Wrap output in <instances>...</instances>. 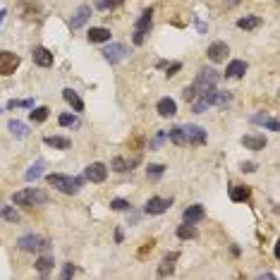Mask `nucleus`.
<instances>
[{
	"instance_id": "f257e3e1",
	"label": "nucleus",
	"mask_w": 280,
	"mask_h": 280,
	"mask_svg": "<svg viewBox=\"0 0 280 280\" xmlns=\"http://www.w3.org/2000/svg\"><path fill=\"white\" fill-rule=\"evenodd\" d=\"M46 180H48L51 187H56L57 192H62V194H77L82 182H84L82 177H70V175H62V172H51Z\"/></svg>"
},
{
	"instance_id": "f03ea898",
	"label": "nucleus",
	"mask_w": 280,
	"mask_h": 280,
	"mask_svg": "<svg viewBox=\"0 0 280 280\" xmlns=\"http://www.w3.org/2000/svg\"><path fill=\"white\" fill-rule=\"evenodd\" d=\"M218 79H221V75H218L216 70H211V67L201 70V72H199V77H196V82L192 84V91H194V98H199V96H204V93H208L211 89H216V84H218Z\"/></svg>"
},
{
	"instance_id": "7ed1b4c3",
	"label": "nucleus",
	"mask_w": 280,
	"mask_h": 280,
	"mask_svg": "<svg viewBox=\"0 0 280 280\" xmlns=\"http://www.w3.org/2000/svg\"><path fill=\"white\" fill-rule=\"evenodd\" d=\"M12 201H15L17 206H43V204L48 201V194H46L43 189L29 187V189H22V192H15V194H12Z\"/></svg>"
},
{
	"instance_id": "20e7f679",
	"label": "nucleus",
	"mask_w": 280,
	"mask_h": 280,
	"mask_svg": "<svg viewBox=\"0 0 280 280\" xmlns=\"http://www.w3.org/2000/svg\"><path fill=\"white\" fill-rule=\"evenodd\" d=\"M151 19H153V10L149 7V10L141 12V17L134 22V36H132L134 46H141V43L146 41V34H149V29H151Z\"/></svg>"
},
{
	"instance_id": "39448f33",
	"label": "nucleus",
	"mask_w": 280,
	"mask_h": 280,
	"mask_svg": "<svg viewBox=\"0 0 280 280\" xmlns=\"http://www.w3.org/2000/svg\"><path fill=\"white\" fill-rule=\"evenodd\" d=\"M19 56L17 53H10V51H0V75L2 77H10L15 75V70L19 67Z\"/></svg>"
},
{
	"instance_id": "423d86ee",
	"label": "nucleus",
	"mask_w": 280,
	"mask_h": 280,
	"mask_svg": "<svg viewBox=\"0 0 280 280\" xmlns=\"http://www.w3.org/2000/svg\"><path fill=\"white\" fill-rule=\"evenodd\" d=\"M170 204H172V199L151 196V199L144 204V213H149V216H161V213H166V211L170 208Z\"/></svg>"
},
{
	"instance_id": "0eeeda50",
	"label": "nucleus",
	"mask_w": 280,
	"mask_h": 280,
	"mask_svg": "<svg viewBox=\"0 0 280 280\" xmlns=\"http://www.w3.org/2000/svg\"><path fill=\"white\" fill-rule=\"evenodd\" d=\"M127 56H130V51H127V46H122V43H111V46L103 48V57H106L111 65H117L120 60H125Z\"/></svg>"
},
{
	"instance_id": "6e6552de",
	"label": "nucleus",
	"mask_w": 280,
	"mask_h": 280,
	"mask_svg": "<svg viewBox=\"0 0 280 280\" xmlns=\"http://www.w3.org/2000/svg\"><path fill=\"white\" fill-rule=\"evenodd\" d=\"M201 98L206 101V106H221V108H225V106L232 101V96H230L227 91H218V89H211V91L204 93Z\"/></svg>"
},
{
	"instance_id": "1a4fd4ad",
	"label": "nucleus",
	"mask_w": 280,
	"mask_h": 280,
	"mask_svg": "<svg viewBox=\"0 0 280 280\" xmlns=\"http://www.w3.org/2000/svg\"><path fill=\"white\" fill-rule=\"evenodd\" d=\"M227 53H230V48H227V43H223V41H213V43L208 46V51H206L208 60L216 62V65H218V62H225Z\"/></svg>"
},
{
	"instance_id": "9d476101",
	"label": "nucleus",
	"mask_w": 280,
	"mask_h": 280,
	"mask_svg": "<svg viewBox=\"0 0 280 280\" xmlns=\"http://www.w3.org/2000/svg\"><path fill=\"white\" fill-rule=\"evenodd\" d=\"M182 130H185V137H187V141H189L192 146L206 144V130H204V127H199V125H187V127H182Z\"/></svg>"
},
{
	"instance_id": "9b49d317",
	"label": "nucleus",
	"mask_w": 280,
	"mask_h": 280,
	"mask_svg": "<svg viewBox=\"0 0 280 280\" xmlns=\"http://www.w3.org/2000/svg\"><path fill=\"white\" fill-rule=\"evenodd\" d=\"M84 177L89 182H103V180L108 177V168H106L103 163H91V166H86Z\"/></svg>"
},
{
	"instance_id": "f8f14e48",
	"label": "nucleus",
	"mask_w": 280,
	"mask_h": 280,
	"mask_svg": "<svg viewBox=\"0 0 280 280\" xmlns=\"http://www.w3.org/2000/svg\"><path fill=\"white\" fill-rule=\"evenodd\" d=\"M204 216H206V208L201 206V204H192V206H187L185 211H182V221L185 223H199V221H204Z\"/></svg>"
},
{
	"instance_id": "ddd939ff",
	"label": "nucleus",
	"mask_w": 280,
	"mask_h": 280,
	"mask_svg": "<svg viewBox=\"0 0 280 280\" xmlns=\"http://www.w3.org/2000/svg\"><path fill=\"white\" fill-rule=\"evenodd\" d=\"M31 57H34V62H36L38 67H51V65H53V53H51L48 48H43V46H36V48L31 51Z\"/></svg>"
},
{
	"instance_id": "4468645a",
	"label": "nucleus",
	"mask_w": 280,
	"mask_h": 280,
	"mask_svg": "<svg viewBox=\"0 0 280 280\" xmlns=\"http://www.w3.org/2000/svg\"><path fill=\"white\" fill-rule=\"evenodd\" d=\"M89 17H91V5H79V7H77V12H75V15H72V19H70V27H72V29L84 27L86 22H89Z\"/></svg>"
},
{
	"instance_id": "2eb2a0df",
	"label": "nucleus",
	"mask_w": 280,
	"mask_h": 280,
	"mask_svg": "<svg viewBox=\"0 0 280 280\" xmlns=\"http://www.w3.org/2000/svg\"><path fill=\"white\" fill-rule=\"evenodd\" d=\"M266 137L263 134H244L242 137V146L244 149H249V151H261V149H266Z\"/></svg>"
},
{
	"instance_id": "dca6fc26",
	"label": "nucleus",
	"mask_w": 280,
	"mask_h": 280,
	"mask_svg": "<svg viewBox=\"0 0 280 280\" xmlns=\"http://www.w3.org/2000/svg\"><path fill=\"white\" fill-rule=\"evenodd\" d=\"M17 247H19L22 252H38L41 237H38V235H22V237L17 240Z\"/></svg>"
},
{
	"instance_id": "f3484780",
	"label": "nucleus",
	"mask_w": 280,
	"mask_h": 280,
	"mask_svg": "<svg viewBox=\"0 0 280 280\" xmlns=\"http://www.w3.org/2000/svg\"><path fill=\"white\" fill-rule=\"evenodd\" d=\"M244 72H247V62L244 60H232L225 67V77L227 79H240V77H244Z\"/></svg>"
},
{
	"instance_id": "a211bd4d",
	"label": "nucleus",
	"mask_w": 280,
	"mask_h": 280,
	"mask_svg": "<svg viewBox=\"0 0 280 280\" xmlns=\"http://www.w3.org/2000/svg\"><path fill=\"white\" fill-rule=\"evenodd\" d=\"M86 38H89L91 43H106V41H111V29L91 27L89 29V34H86Z\"/></svg>"
},
{
	"instance_id": "6ab92c4d",
	"label": "nucleus",
	"mask_w": 280,
	"mask_h": 280,
	"mask_svg": "<svg viewBox=\"0 0 280 280\" xmlns=\"http://www.w3.org/2000/svg\"><path fill=\"white\" fill-rule=\"evenodd\" d=\"M137 163H139V156H134L132 161H127V158H122V156H115L111 161V168L115 170V172H127V170L134 168Z\"/></svg>"
},
{
	"instance_id": "aec40b11",
	"label": "nucleus",
	"mask_w": 280,
	"mask_h": 280,
	"mask_svg": "<svg viewBox=\"0 0 280 280\" xmlns=\"http://www.w3.org/2000/svg\"><path fill=\"white\" fill-rule=\"evenodd\" d=\"M156 111H158V115H161V117H172V115L177 112V103H175L172 98H168V96H166V98H161V101L156 103Z\"/></svg>"
},
{
	"instance_id": "412c9836",
	"label": "nucleus",
	"mask_w": 280,
	"mask_h": 280,
	"mask_svg": "<svg viewBox=\"0 0 280 280\" xmlns=\"http://www.w3.org/2000/svg\"><path fill=\"white\" fill-rule=\"evenodd\" d=\"M62 98L72 106V111H75V112L84 111V101L79 98V93H77V91H72V89H62Z\"/></svg>"
},
{
	"instance_id": "4be33fe9",
	"label": "nucleus",
	"mask_w": 280,
	"mask_h": 280,
	"mask_svg": "<svg viewBox=\"0 0 280 280\" xmlns=\"http://www.w3.org/2000/svg\"><path fill=\"white\" fill-rule=\"evenodd\" d=\"M43 144H46V146H53V149H60V151L72 149V141L67 139V137H43Z\"/></svg>"
},
{
	"instance_id": "5701e85b",
	"label": "nucleus",
	"mask_w": 280,
	"mask_h": 280,
	"mask_svg": "<svg viewBox=\"0 0 280 280\" xmlns=\"http://www.w3.org/2000/svg\"><path fill=\"white\" fill-rule=\"evenodd\" d=\"M259 27H261V17H240L237 19V29H242V31H254Z\"/></svg>"
},
{
	"instance_id": "b1692460",
	"label": "nucleus",
	"mask_w": 280,
	"mask_h": 280,
	"mask_svg": "<svg viewBox=\"0 0 280 280\" xmlns=\"http://www.w3.org/2000/svg\"><path fill=\"white\" fill-rule=\"evenodd\" d=\"M172 261H177V254H175V252L168 254V256L161 261V266H158V276H161V278H166V276H172Z\"/></svg>"
},
{
	"instance_id": "393cba45",
	"label": "nucleus",
	"mask_w": 280,
	"mask_h": 280,
	"mask_svg": "<svg viewBox=\"0 0 280 280\" xmlns=\"http://www.w3.org/2000/svg\"><path fill=\"white\" fill-rule=\"evenodd\" d=\"M7 130H10L17 139H24V137L29 134L27 125H24V122H19V120H10V122H7Z\"/></svg>"
},
{
	"instance_id": "a878e982",
	"label": "nucleus",
	"mask_w": 280,
	"mask_h": 280,
	"mask_svg": "<svg viewBox=\"0 0 280 280\" xmlns=\"http://www.w3.org/2000/svg\"><path fill=\"white\" fill-rule=\"evenodd\" d=\"M43 168H46V163H43V161H36V163H34V166H31V168L24 172V180H27V182L38 180V177L43 175Z\"/></svg>"
},
{
	"instance_id": "bb28decb",
	"label": "nucleus",
	"mask_w": 280,
	"mask_h": 280,
	"mask_svg": "<svg viewBox=\"0 0 280 280\" xmlns=\"http://www.w3.org/2000/svg\"><path fill=\"white\" fill-rule=\"evenodd\" d=\"M230 199L232 201H247L249 199V187H242V185H235V187H230Z\"/></svg>"
},
{
	"instance_id": "cd10ccee",
	"label": "nucleus",
	"mask_w": 280,
	"mask_h": 280,
	"mask_svg": "<svg viewBox=\"0 0 280 280\" xmlns=\"http://www.w3.org/2000/svg\"><path fill=\"white\" fill-rule=\"evenodd\" d=\"M168 137L175 146H185V144H187V137H185V130H182V127H170Z\"/></svg>"
},
{
	"instance_id": "c85d7f7f",
	"label": "nucleus",
	"mask_w": 280,
	"mask_h": 280,
	"mask_svg": "<svg viewBox=\"0 0 280 280\" xmlns=\"http://www.w3.org/2000/svg\"><path fill=\"white\" fill-rule=\"evenodd\" d=\"M196 235H199V232H196V227L192 223H185L177 227V237H180V240H194Z\"/></svg>"
},
{
	"instance_id": "c756f323",
	"label": "nucleus",
	"mask_w": 280,
	"mask_h": 280,
	"mask_svg": "<svg viewBox=\"0 0 280 280\" xmlns=\"http://www.w3.org/2000/svg\"><path fill=\"white\" fill-rule=\"evenodd\" d=\"M51 268H53V256H51V254L38 256V261H36V271H38V273H48Z\"/></svg>"
},
{
	"instance_id": "7c9ffc66",
	"label": "nucleus",
	"mask_w": 280,
	"mask_h": 280,
	"mask_svg": "<svg viewBox=\"0 0 280 280\" xmlns=\"http://www.w3.org/2000/svg\"><path fill=\"white\" fill-rule=\"evenodd\" d=\"M0 216H2L7 223H17V221H19V213H17L12 206H7V204H0Z\"/></svg>"
},
{
	"instance_id": "2f4dec72",
	"label": "nucleus",
	"mask_w": 280,
	"mask_h": 280,
	"mask_svg": "<svg viewBox=\"0 0 280 280\" xmlns=\"http://www.w3.org/2000/svg\"><path fill=\"white\" fill-rule=\"evenodd\" d=\"M57 122H60V127H79V117L72 112H62L57 117Z\"/></svg>"
},
{
	"instance_id": "473e14b6",
	"label": "nucleus",
	"mask_w": 280,
	"mask_h": 280,
	"mask_svg": "<svg viewBox=\"0 0 280 280\" xmlns=\"http://www.w3.org/2000/svg\"><path fill=\"white\" fill-rule=\"evenodd\" d=\"M163 172H166V166H163V163H151V166L146 168V175H149V180H158Z\"/></svg>"
},
{
	"instance_id": "72a5a7b5",
	"label": "nucleus",
	"mask_w": 280,
	"mask_h": 280,
	"mask_svg": "<svg viewBox=\"0 0 280 280\" xmlns=\"http://www.w3.org/2000/svg\"><path fill=\"white\" fill-rule=\"evenodd\" d=\"M31 120H34V122H46V120H48V108H46V106L34 108V111H31Z\"/></svg>"
},
{
	"instance_id": "f704fd0d",
	"label": "nucleus",
	"mask_w": 280,
	"mask_h": 280,
	"mask_svg": "<svg viewBox=\"0 0 280 280\" xmlns=\"http://www.w3.org/2000/svg\"><path fill=\"white\" fill-rule=\"evenodd\" d=\"M111 208H112V211H130L132 206H130V201H127V199H112Z\"/></svg>"
},
{
	"instance_id": "c9c22d12",
	"label": "nucleus",
	"mask_w": 280,
	"mask_h": 280,
	"mask_svg": "<svg viewBox=\"0 0 280 280\" xmlns=\"http://www.w3.org/2000/svg\"><path fill=\"white\" fill-rule=\"evenodd\" d=\"M7 108H10V111H15V108H34V101H31V98H24V101H10Z\"/></svg>"
},
{
	"instance_id": "e433bc0d",
	"label": "nucleus",
	"mask_w": 280,
	"mask_h": 280,
	"mask_svg": "<svg viewBox=\"0 0 280 280\" xmlns=\"http://www.w3.org/2000/svg\"><path fill=\"white\" fill-rule=\"evenodd\" d=\"M166 137H168V134H166V132H158V134H156V137H153V141H151V144H149V149H151V151H156V149H161V144H163V141H166Z\"/></svg>"
},
{
	"instance_id": "4c0bfd02",
	"label": "nucleus",
	"mask_w": 280,
	"mask_h": 280,
	"mask_svg": "<svg viewBox=\"0 0 280 280\" xmlns=\"http://www.w3.org/2000/svg\"><path fill=\"white\" fill-rule=\"evenodd\" d=\"M122 2H125V0H101V2H98V7H103V10H106V7H120V5H122Z\"/></svg>"
},
{
	"instance_id": "58836bf2",
	"label": "nucleus",
	"mask_w": 280,
	"mask_h": 280,
	"mask_svg": "<svg viewBox=\"0 0 280 280\" xmlns=\"http://www.w3.org/2000/svg\"><path fill=\"white\" fill-rule=\"evenodd\" d=\"M263 125H266V127H268L271 132H278V130H280V125H278V120H276V117H268V120H266Z\"/></svg>"
},
{
	"instance_id": "ea45409f",
	"label": "nucleus",
	"mask_w": 280,
	"mask_h": 280,
	"mask_svg": "<svg viewBox=\"0 0 280 280\" xmlns=\"http://www.w3.org/2000/svg\"><path fill=\"white\" fill-rule=\"evenodd\" d=\"M75 273H77V268H75L72 263H67V266H65V271H62V278H72Z\"/></svg>"
},
{
	"instance_id": "a19ab883",
	"label": "nucleus",
	"mask_w": 280,
	"mask_h": 280,
	"mask_svg": "<svg viewBox=\"0 0 280 280\" xmlns=\"http://www.w3.org/2000/svg\"><path fill=\"white\" fill-rule=\"evenodd\" d=\"M180 67H182L180 62H172V65H168V72H166V75H168V77H175V75L180 72Z\"/></svg>"
},
{
	"instance_id": "79ce46f5",
	"label": "nucleus",
	"mask_w": 280,
	"mask_h": 280,
	"mask_svg": "<svg viewBox=\"0 0 280 280\" xmlns=\"http://www.w3.org/2000/svg\"><path fill=\"white\" fill-rule=\"evenodd\" d=\"M242 170H244V172H254V170H256V163H242Z\"/></svg>"
},
{
	"instance_id": "37998d69",
	"label": "nucleus",
	"mask_w": 280,
	"mask_h": 280,
	"mask_svg": "<svg viewBox=\"0 0 280 280\" xmlns=\"http://www.w3.org/2000/svg\"><path fill=\"white\" fill-rule=\"evenodd\" d=\"M115 242H122V230H115Z\"/></svg>"
},
{
	"instance_id": "c03bdc74",
	"label": "nucleus",
	"mask_w": 280,
	"mask_h": 280,
	"mask_svg": "<svg viewBox=\"0 0 280 280\" xmlns=\"http://www.w3.org/2000/svg\"><path fill=\"white\" fill-rule=\"evenodd\" d=\"M5 15H7V12H5V10L0 7V24H2V19H5Z\"/></svg>"
},
{
	"instance_id": "a18cd8bd",
	"label": "nucleus",
	"mask_w": 280,
	"mask_h": 280,
	"mask_svg": "<svg viewBox=\"0 0 280 280\" xmlns=\"http://www.w3.org/2000/svg\"><path fill=\"white\" fill-rule=\"evenodd\" d=\"M0 112H2V111H0Z\"/></svg>"
}]
</instances>
